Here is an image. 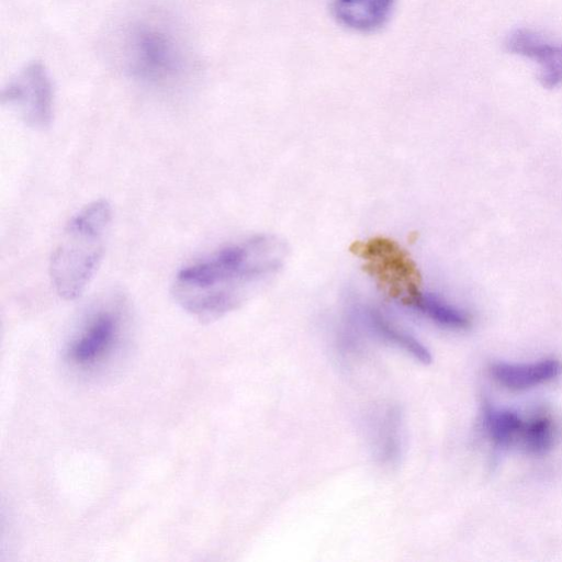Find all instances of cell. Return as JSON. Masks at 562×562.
<instances>
[{
	"instance_id": "1",
	"label": "cell",
	"mask_w": 562,
	"mask_h": 562,
	"mask_svg": "<svg viewBox=\"0 0 562 562\" xmlns=\"http://www.w3.org/2000/svg\"><path fill=\"white\" fill-rule=\"evenodd\" d=\"M268 244L261 238L225 246L182 268L172 282L175 301L201 323L235 308L250 285L267 272Z\"/></svg>"
},
{
	"instance_id": "2",
	"label": "cell",
	"mask_w": 562,
	"mask_h": 562,
	"mask_svg": "<svg viewBox=\"0 0 562 562\" xmlns=\"http://www.w3.org/2000/svg\"><path fill=\"white\" fill-rule=\"evenodd\" d=\"M116 35L120 65L143 85L172 87L193 70L188 41L169 18L153 13L138 15L125 23Z\"/></svg>"
},
{
	"instance_id": "3",
	"label": "cell",
	"mask_w": 562,
	"mask_h": 562,
	"mask_svg": "<svg viewBox=\"0 0 562 562\" xmlns=\"http://www.w3.org/2000/svg\"><path fill=\"white\" fill-rule=\"evenodd\" d=\"M111 221V204L99 199L81 207L66 224L49 262L52 283L64 300L78 299L95 274Z\"/></svg>"
},
{
	"instance_id": "4",
	"label": "cell",
	"mask_w": 562,
	"mask_h": 562,
	"mask_svg": "<svg viewBox=\"0 0 562 562\" xmlns=\"http://www.w3.org/2000/svg\"><path fill=\"white\" fill-rule=\"evenodd\" d=\"M1 101L26 126L48 127L54 113V89L46 67L35 60L22 67L3 88Z\"/></svg>"
},
{
	"instance_id": "5",
	"label": "cell",
	"mask_w": 562,
	"mask_h": 562,
	"mask_svg": "<svg viewBox=\"0 0 562 562\" xmlns=\"http://www.w3.org/2000/svg\"><path fill=\"white\" fill-rule=\"evenodd\" d=\"M508 49L530 59L540 66L539 80L546 88L562 85V44L550 43L539 33L519 29L507 40Z\"/></svg>"
},
{
	"instance_id": "6",
	"label": "cell",
	"mask_w": 562,
	"mask_h": 562,
	"mask_svg": "<svg viewBox=\"0 0 562 562\" xmlns=\"http://www.w3.org/2000/svg\"><path fill=\"white\" fill-rule=\"evenodd\" d=\"M120 326V315L115 311H99L71 344L70 358L82 366L94 363L112 348Z\"/></svg>"
},
{
	"instance_id": "7",
	"label": "cell",
	"mask_w": 562,
	"mask_h": 562,
	"mask_svg": "<svg viewBox=\"0 0 562 562\" xmlns=\"http://www.w3.org/2000/svg\"><path fill=\"white\" fill-rule=\"evenodd\" d=\"M394 0H334L338 22L358 32H372L389 20Z\"/></svg>"
},
{
	"instance_id": "8",
	"label": "cell",
	"mask_w": 562,
	"mask_h": 562,
	"mask_svg": "<svg viewBox=\"0 0 562 562\" xmlns=\"http://www.w3.org/2000/svg\"><path fill=\"white\" fill-rule=\"evenodd\" d=\"M562 371L555 359H544L532 363L497 362L491 367L496 381L512 390H524L550 381Z\"/></svg>"
},
{
	"instance_id": "9",
	"label": "cell",
	"mask_w": 562,
	"mask_h": 562,
	"mask_svg": "<svg viewBox=\"0 0 562 562\" xmlns=\"http://www.w3.org/2000/svg\"><path fill=\"white\" fill-rule=\"evenodd\" d=\"M407 301L416 311L440 326L459 329L470 324L468 314L435 294L414 289Z\"/></svg>"
},
{
	"instance_id": "10",
	"label": "cell",
	"mask_w": 562,
	"mask_h": 562,
	"mask_svg": "<svg viewBox=\"0 0 562 562\" xmlns=\"http://www.w3.org/2000/svg\"><path fill=\"white\" fill-rule=\"evenodd\" d=\"M524 422L513 411L486 406L484 409V426L491 439L498 447H508L519 440Z\"/></svg>"
},
{
	"instance_id": "11",
	"label": "cell",
	"mask_w": 562,
	"mask_h": 562,
	"mask_svg": "<svg viewBox=\"0 0 562 562\" xmlns=\"http://www.w3.org/2000/svg\"><path fill=\"white\" fill-rule=\"evenodd\" d=\"M369 322L381 338L392 342L422 362L430 360L429 351L417 339L393 327L381 315L370 313Z\"/></svg>"
},
{
	"instance_id": "12",
	"label": "cell",
	"mask_w": 562,
	"mask_h": 562,
	"mask_svg": "<svg viewBox=\"0 0 562 562\" xmlns=\"http://www.w3.org/2000/svg\"><path fill=\"white\" fill-rule=\"evenodd\" d=\"M522 447L532 454L547 453L554 440V427L547 416H538L524 424L519 436Z\"/></svg>"
}]
</instances>
